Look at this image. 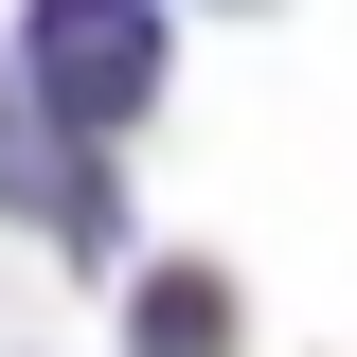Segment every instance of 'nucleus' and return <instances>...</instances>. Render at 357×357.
Listing matches in <instances>:
<instances>
[{
	"label": "nucleus",
	"mask_w": 357,
	"mask_h": 357,
	"mask_svg": "<svg viewBox=\"0 0 357 357\" xmlns=\"http://www.w3.org/2000/svg\"><path fill=\"white\" fill-rule=\"evenodd\" d=\"M18 89H36L72 143L143 126V107H161V0H36V18H18Z\"/></svg>",
	"instance_id": "f257e3e1"
},
{
	"label": "nucleus",
	"mask_w": 357,
	"mask_h": 357,
	"mask_svg": "<svg viewBox=\"0 0 357 357\" xmlns=\"http://www.w3.org/2000/svg\"><path fill=\"white\" fill-rule=\"evenodd\" d=\"M143 357H232V286L215 268H161L143 286Z\"/></svg>",
	"instance_id": "f03ea898"
}]
</instances>
